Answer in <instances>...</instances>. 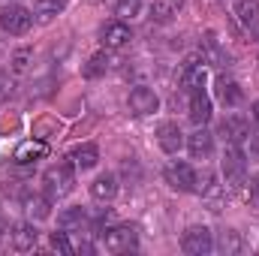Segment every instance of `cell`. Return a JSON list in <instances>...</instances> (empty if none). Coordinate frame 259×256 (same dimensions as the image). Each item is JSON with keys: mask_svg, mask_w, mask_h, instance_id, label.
Returning a JSON list of instances; mask_svg holds the SVG:
<instances>
[{"mask_svg": "<svg viewBox=\"0 0 259 256\" xmlns=\"http://www.w3.org/2000/svg\"><path fill=\"white\" fill-rule=\"evenodd\" d=\"M130 112L133 115H154L157 109H160V97L151 91V88H145V84H139V88H133L130 91Z\"/></svg>", "mask_w": 259, "mask_h": 256, "instance_id": "cell-9", "label": "cell"}, {"mask_svg": "<svg viewBox=\"0 0 259 256\" xmlns=\"http://www.w3.org/2000/svg\"><path fill=\"white\" fill-rule=\"evenodd\" d=\"M97 235H100V244L106 247V253H127L136 247V229L130 223H115V226L109 223Z\"/></svg>", "mask_w": 259, "mask_h": 256, "instance_id": "cell-3", "label": "cell"}, {"mask_svg": "<svg viewBox=\"0 0 259 256\" xmlns=\"http://www.w3.org/2000/svg\"><path fill=\"white\" fill-rule=\"evenodd\" d=\"M220 133H223L226 145H241V148H244V139L250 136V130H247V124L241 118H226L220 124Z\"/></svg>", "mask_w": 259, "mask_h": 256, "instance_id": "cell-19", "label": "cell"}, {"mask_svg": "<svg viewBox=\"0 0 259 256\" xmlns=\"http://www.w3.org/2000/svg\"><path fill=\"white\" fill-rule=\"evenodd\" d=\"M100 39H103L106 52H118V49L130 46V39H133V30H130L127 21L115 18V21H106V24H103V30H100Z\"/></svg>", "mask_w": 259, "mask_h": 256, "instance_id": "cell-7", "label": "cell"}, {"mask_svg": "<svg viewBox=\"0 0 259 256\" xmlns=\"http://www.w3.org/2000/svg\"><path fill=\"white\" fill-rule=\"evenodd\" d=\"M109 55L106 52H97L88 64H84V78H100V75H106V69H109Z\"/></svg>", "mask_w": 259, "mask_h": 256, "instance_id": "cell-25", "label": "cell"}, {"mask_svg": "<svg viewBox=\"0 0 259 256\" xmlns=\"http://www.w3.org/2000/svg\"><path fill=\"white\" fill-rule=\"evenodd\" d=\"M30 61H33V52H30V49H18V52L12 55V61H9V64H12V72H24Z\"/></svg>", "mask_w": 259, "mask_h": 256, "instance_id": "cell-28", "label": "cell"}, {"mask_svg": "<svg viewBox=\"0 0 259 256\" xmlns=\"http://www.w3.org/2000/svg\"><path fill=\"white\" fill-rule=\"evenodd\" d=\"M187 151L193 160H208L214 154V136L205 127H196L190 136H187Z\"/></svg>", "mask_w": 259, "mask_h": 256, "instance_id": "cell-12", "label": "cell"}, {"mask_svg": "<svg viewBox=\"0 0 259 256\" xmlns=\"http://www.w3.org/2000/svg\"><path fill=\"white\" fill-rule=\"evenodd\" d=\"M172 12H175V9H172L169 3H154V6H151V18L160 21V24H166V21L172 18Z\"/></svg>", "mask_w": 259, "mask_h": 256, "instance_id": "cell-29", "label": "cell"}, {"mask_svg": "<svg viewBox=\"0 0 259 256\" xmlns=\"http://www.w3.org/2000/svg\"><path fill=\"white\" fill-rule=\"evenodd\" d=\"M33 27V12L21 3H9L0 9V30L9 36H24Z\"/></svg>", "mask_w": 259, "mask_h": 256, "instance_id": "cell-4", "label": "cell"}, {"mask_svg": "<svg viewBox=\"0 0 259 256\" xmlns=\"http://www.w3.org/2000/svg\"><path fill=\"white\" fill-rule=\"evenodd\" d=\"M181 250L187 256H208L214 250V232L208 226H190V229H184Z\"/></svg>", "mask_w": 259, "mask_h": 256, "instance_id": "cell-6", "label": "cell"}, {"mask_svg": "<svg viewBox=\"0 0 259 256\" xmlns=\"http://www.w3.org/2000/svg\"><path fill=\"white\" fill-rule=\"evenodd\" d=\"M235 21L244 30L259 33V0H238L235 3Z\"/></svg>", "mask_w": 259, "mask_h": 256, "instance_id": "cell-14", "label": "cell"}, {"mask_svg": "<svg viewBox=\"0 0 259 256\" xmlns=\"http://www.w3.org/2000/svg\"><path fill=\"white\" fill-rule=\"evenodd\" d=\"M253 121H256V127H259V100L253 103Z\"/></svg>", "mask_w": 259, "mask_h": 256, "instance_id": "cell-31", "label": "cell"}, {"mask_svg": "<svg viewBox=\"0 0 259 256\" xmlns=\"http://www.w3.org/2000/svg\"><path fill=\"white\" fill-rule=\"evenodd\" d=\"M250 202H253V205H259V175L250 181Z\"/></svg>", "mask_w": 259, "mask_h": 256, "instance_id": "cell-30", "label": "cell"}, {"mask_svg": "<svg viewBox=\"0 0 259 256\" xmlns=\"http://www.w3.org/2000/svg\"><path fill=\"white\" fill-rule=\"evenodd\" d=\"M42 184H46V196H49L52 202L69 196L72 187H75V166H72V163H58V166H52V169L42 175Z\"/></svg>", "mask_w": 259, "mask_h": 256, "instance_id": "cell-2", "label": "cell"}, {"mask_svg": "<svg viewBox=\"0 0 259 256\" xmlns=\"http://www.w3.org/2000/svg\"><path fill=\"white\" fill-rule=\"evenodd\" d=\"M52 247L58 250V253H75V244L69 241V232L66 229H61V232H52Z\"/></svg>", "mask_w": 259, "mask_h": 256, "instance_id": "cell-27", "label": "cell"}, {"mask_svg": "<svg viewBox=\"0 0 259 256\" xmlns=\"http://www.w3.org/2000/svg\"><path fill=\"white\" fill-rule=\"evenodd\" d=\"M223 181L229 190H241L247 184V157L241 145H226L223 151Z\"/></svg>", "mask_w": 259, "mask_h": 256, "instance_id": "cell-1", "label": "cell"}, {"mask_svg": "<svg viewBox=\"0 0 259 256\" xmlns=\"http://www.w3.org/2000/svg\"><path fill=\"white\" fill-rule=\"evenodd\" d=\"M214 250H220V253H226V256L241 253V250H244L241 232H238V229H223V232H220V238L214 241Z\"/></svg>", "mask_w": 259, "mask_h": 256, "instance_id": "cell-20", "label": "cell"}, {"mask_svg": "<svg viewBox=\"0 0 259 256\" xmlns=\"http://www.w3.org/2000/svg\"><path fill=\"white\" fill-rule=\"evenodd\" d=\"M66 9V0H33V15L39 21H52Z\"/></svg>", "mask_w": 259, "mask_h": 256, "instance_id": "cell-23", "label": "cell"}, {"mask_svg": "<svg viewBox=\"0 0 259 256\" xmlns=\"http://www.w3.org/2000/svg\"><path fill=\"white\" fill-rule=\"evenodd\" d=\"M163 178H166V184L172 187V190L178 193H196L199 190V175H196V169L190 163H169L166 169H163Z\"/></svg>", "mask_w": 259, "mask_h": 256, "instance_id": "cell-5", "label": "cell"}, {"mask_svg": "<svg viewBox=\"0 0 259 256\" xmlns=\"http://www.w3.org/2000/svg\"><path fill=\"white\" fill-rule=\"evenodd\" d=\"M169 6H172V9H181V6H184V0H169Z\"/></svg>", "mask_w": 259, "mask_h": 256, "instance_id": "cell-32", "label": "cell"}, {"mask_svg": "<svg viewBox=\"0 0 259 256\" xmlns=\"http://www.w3.org/2000/svg\"><path fill=\"white\" fill-rule=\"evenodd\" d=\"M205 78H208V66L205 61H187L184 64V72H181V84L187 91H196V88H205Z\"/></svg>", "mask_w": 259, "mask_h": 256, "instance_id": "cell-17", "label": "cell"}, {"mask_svg": "<svg viewBox=\"0 0 259 256\" xmlns=\"http://www.w3.org/2000/svg\"><path fill=\"white\" fill-rule=\"evenodd\" d=\"M217 88H220L217 94H220V100L226 103V109H235V106H238V103L244 100L241 88H238L235 81H229V78H220V81H217Z\"/></svg>", "mask_w": 259, "mask_h": 256, "instance_id": "cell-24", "label": "cell"}, {"mask_svg": "<svg viewBox=\"0 0 259 256\" xmlns=\"http://www.w3.org/2000/svg\"><path fill=\"white\" fill-rule=\"evenodd\" d=\"M46 142H36V139H27V142H21L18 148H15V163H33V160H39V157H46Z\"/></svg>", "mask_w": 259, "mask_h": 256, "instance_id": "cell-21", "label": "cell"}, {"mask_svg": "<svg viewBox=\"0 0 259 256\" xmlns=\"http://www.w3.org/2000/svg\"><path fill=\"white\" fill-rule=\"evenodd\" d=\"M139 12H142V0H115V15H118L121 21L136 18Z\"/></svg>", "mask_w": 259, "mask_h": 256, "instance_id": "cell-26", "label": "cell"}, {"mask_svg": "<svg viewBox=\"0 0 259 256\" xmlns=\"http://www.w3.org/2000/svg\"><path fill=\"white\" fill-rule=\"evenodd\" d=\"M69 160H72V166L75 169H81V172H88V169H94L97 163H100V148L97 145H78V148H72V154H69Z\"/></svg>", "mask_w": 259, "mask_h": 256, "instance_id": "cell-18", "label": "cell"}, {"mask_svg": "<svg viewBox=\"0 0 259 256\" xmlns=\"http://www.w3.org/2000/svg\"><path fill=\"white\" fill-rule=\"evenodd\" d=\"M91 196H94L97 202H112V199L118 196V175H112V172L97 175L94 184H91Z\"/></svg>", "mask_w": 259, "mask_h": 256, "instance_id": "cell-16", "label": "cell"}, {"mask_svg": "<svg viewBox=\"0 0 259 256\" xmlns=\"http://www.w3.org/2000/svg\"><path fill=\"white\" fill-rule=\"evenodd\" d=\"M58 226L66 229V232H88L91 229V217H88L84 208H66L58 217Z\"/></svg>", "mask_w": 259, "mask_h": 256, "instance_id": "cell-15", "label": "cell"}, {"mask_svg": "<svg viewBox=\"0 0 259 256\" xmlns=\"http://www.w3.org/2000/svg\"><path fill=\"white\" fill-rule=\"evenodd\" d=\"M208 118H211V100H208L205 88H196V91H190V121L196 127H205Z\"/></svg>", "mask_w": 259, "mask_h": 256, "instance_id": "cell-13", "label": "cell"}, {"mask_svg": "<svg viewBox=\"0 0 259 256\" xmlns=\"http://www.w3.org/2000/svg\"><path fill=\"white\" fill-rule=\"evenodd\" d=\"M36 241H39V229H36L33 223H15L12 232H9V244H12V250H18V253L33 250Z\"/></svg>", "mask_w": 259, "mask_h": 256, "instance_id": "cell-10", "label": "cell"}, {"mask_svg": "<svg viewBox=\"0 0 259 256\" xmlns=\"http://www.w3.org/2000/svg\"><path fill=\"white\" fill-rule=\"evenodd\" d=\"M154 136H157V145H160L166 154H178V151L184 148V133H181V127H178L175 121H163Z\"/></svg>", "mask_w": 259, "mask_h": 256, "instance_id": "cell-11", "label": "cell"}, {"mask_svg": "<svg viewBox=\"0 0 259 256\" xmlns=\"http://www.w3.org/2000/svg\"><path fill=\"white\" fill-rule=\"evenodd\" d=\"M199 193H202V202L208 205V211H223V205H226V184H220V178L214 172L202 178Z\"/></svg>", "mask_w": 259, "mask_h": 256, "instance_id": "cell-8", "label": "cell"}, {"mask_svg": "<svg viewBox=\"0 0 259 256\" xmlns=\"http://www.w3.org/2000/svg\"><path fill=\"white\" fill-rule=\"evenodd\" d=\"M24 211L30 220H46V217H52V199L49 196H24Z\"/></svg>", "mask_w": 259, "mask_h": 256, "instance_id": "cell-22", "label": "cell"}]
</instances>
